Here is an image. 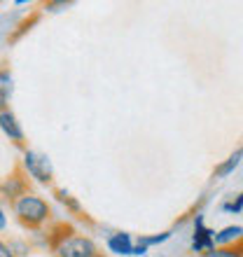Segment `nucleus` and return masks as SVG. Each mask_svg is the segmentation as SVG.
Returning <instances> with one entry per match:
<instances>
[{
    "label": "nucleus",
    "instance_id": "obj_1",
    "mask_svg": "<svg viewBox=\"0 0 243 257\" xmlns=\"http://www.w3.org/2000/svg\"><path fill=\"white\" fill-rule=\"evenodd\" d=\"M14 213L19 215L21 222L31 224V227H38L49 217V206L45 199L35 194H21L14 203Z\"/></svg>",
    "mask_w": 243,
    "mask_h": 257
},
{
    "label": "nucleus",
    "instance_id": "obj_2",
    "mask_svg": "<svg viewBox=\"0 0 243 257\" xmlns=\"http://www.w3.org/2000/svg\"><path fill=\"white\" fill-rule=\"evenodd\" d=\"M96 245L87 236H66L56 245V257H96Z\"/></svg>",
    "mask_w": 243,
    "mask_h": 257
},
{
    "label": "nucleus",
    "instance_id": "obj_3",
    "mask_svg": "<svg viewBox=\"0 0 243 257\" xmlns=\"http://www.w3.org/2000/svg\"><path fill=\"white\" fill-rule=\"evenodd\" d=\"M24 166L31 173V178H35L38 183H49L52 176H54V169H52V162H49L47 155H40V152H33L28 150L24 155Z\"/></svg>",
    "mask_w": 243,
    "mask_h": 257
},
{
    "label": "nucleus",
    "instance_id": "obj_4",
    "mask_svg": "<svg viewBox=\"0 0 243 257\" xmlns=\"http://www.w3.org/2000/svg\"><path fill=\"white\" fill-rule=\"evenodd\" d=\"M213 234L215 231L208 229L206 224H203V215H196L194 217V236H192V250L194 252H210L215 248V241H213Z\"/></svg>",
    "mask_w": 243,
    "mask_h": 257
},
{
    "label": "nucleus",
    "instance_id": "obj_5",
    "mask_svg": "<svg viewBox=\"0 0 243 257\" xmlns=\"http://www.w3.org/2000/svg\"><path fill=\"white\" fill-rule=\"evenodd\" d=\"M108 250L115 252V255H122V257H131L134 255V238H131V234H127V231L112 234V236L108 238Z\"/></svg>",
    "mask_w": 243,
    "mask_h": 257
},
{
    "label": "nucleus",
    "instance_id": "obj_6",
    "mask_svg": "<svg viewBox=\"0 0 243 257\" xmlns=\"http://www.w3.org/2000/svg\"><path fill=\"white\" fill-rule=\"evenodd\" d=\"M0 128H3V134H5L10 141H14V143L24 141V128L17 122L14 112H10V110H3V112H0Z\"/></svg>",
    "mask_w": 243,
    "mask_h": 257
},
{
    "label": "nucleus",
    "instance_id": "obj_7",
    "mask_svg": "<svg viewBox=\"0 0 243 257\" xmlns=\"http://www.w3.org/2000/svg\"><path fill=\"white\" fill-rule=\"evenodd\" d=\"M213 241H215V245H220V248H229L231 243L243 241V227H238V224H229V227L215 231V234H213Z\"/></svg>",
    "mask_w": 243,
    "mask_h": 257
},
{
    "label": "nucleus",
    "instance_id": "obj_8",
    "mask_svg": "<svg viewBox=\"0 0 243 257\" xmlns=\"http://www.w3.org/2000/svg\"><path fill=\"white\" fill-rule=\"evenodd\" d=\"M14 91V80L12 73L7 68H0V112L5 110V103L10 101V96Z\"/></svg>",
    "mask_w": 243,
    "mask_h": 257
},
{
    "label": "nucleus",
    "instance_id": "obj_9",
    "mask_svg": "<svg viewBox=\"0 0 243 257\" xmlns=\"http://www.w3.org/2000/svg\"><path fill=\"white\" fill-rule=\"evenodd\" d=\"M241 159H243V148H238L234 155H229V157H227V159H224V162L215 169V178H227L229 173H234V169H236L238 164H241Z\"/></svg>",
    "mask_w": 243,
    "mask_h": 257
},
{
    "label": "nucleus",
    "instance_id": "obj_10",
    "mask_svg": "<svg viewBox=\"0 0 243 257\" xmlns=\"http://www.w3.org/2000/svg\"><path fill=\"white\" fill-rule=\"evenodd\" d=\"M171 238V231H162V234H155V236H141L138 241H136V245H143V248H152V245H159L164 243V241H169Z\"/></svg>",
    "mask_w": 243,
    "mask_h": 257
},
{
    "label": "nucleus",
    "instance_id": "obj_11",
    "mask_svg": "<svg viewBox=\"0 0 243 257\" xmlns=\"http://www.w3.org/2000/svg\"><path fill=\"white\" fill-rule=\"evenodd\" d=\"M203 257H243V248H213L210 252H206Z\"/></svg>",
    "mask_w": 243,
    "mask_h": 257
},
{
    "label": "nucleus",
    "instance_id": "obj_12",
    "mask_svg": "<svg viewBox=\"0 0 243 257\" xmlns=\"http://www.w3.org/2000/svg\"><path fill=\"white\" fill-rule=\"evenodd\" d=\"M222 210H224V213H241V210H243V192H241V194H238V199H236V201L224 203V206H222Z\"/></svg>",
    "mask_w": 243,
    "mask_h": 257
},
{
    "label": "nucleus",
    "instance_id": "obj_13",
    "mask_svg": "<svg viewBox=\"0 0 243 257\" xmlns=\"http://www.w3.org/2000/svg\"><path fill=\"white\" fill-rule=\"evenodd\" d=\"M3 190H5V194L17 196V192H21V183L17 180V178H12V183H5V185H3Z\"/></svg>",
    "mask_w": 243,
    "mask_h": 257
},
{
    "label": "nucleus",
    "instance_id": "obj_14",
    "mask_svg": "<svg viewBox=\"0 0 243 257\" xmlns=\"http://www.w3.org/2000/svg\"><path fill=\"white\" fill-rule=\"evenodd\" d=\"M59 199H61V201H63V203H68V206H70V208H73V210H80V203L75 201V199H73V196H70V194H68L66 190H59Z\"/></svg>",
    "mask_w": 243,
    "mask_h": 257
},
{
    "label": "nucleus",
    "instance_id": "obj_15",
    "mask_svg": "<svg viewBox=\"0 0 243 257\" xmlns=\"http://www.w3.org/2000/svg\"><path fill=\"white\" fill-rule=\"evenodd\" d=\"M10 250H12V252H17V255H19V257H24V255H26V245H24V243H12V245H10Z\"/></svg>",
    "mask_w": 243,
    "mask_h": 257
},
{
    "label": "nucleus",
    "instance_id": "obj_16",
    "mask_svg": "<svg viewBox=\"0 0 243 257\" xmlns=\"http://www.w3.org/2000/svg\"><path fill=\"white\" fill-rule=\"evenodd\" d=\"M0 257H17V255H14V252L10 250V245L0 241Z\"/></svg>",
    "mask_w": 243,
    "mask_h": 257
},
{
    "label": "nucleus",
    "instance_id": "obj_17",
    "mask_svg": "<svg viewBox=\"0 0 243 257\" xmlns=\"http://www.w3.org/2000/svg\"><path fill=\"white\" fill-rule=\"evenodd\" d=\"M5 227H7V215L3 213V208H0V231L5 229Z\"/></svg>",
    "mask_w": 243,
    "mask_h": 257
},
{
    "label": "nucleus",
    "instance_id": "obj_18",
    "mask_svg": "<svg viewBox=\"0 0 243 257\" xmlns=\"http://www.w3.org/2000/svg\"><path fill=\"white\" fill-rule=\"evenodd\" d=\"M96 257H101V255H96Z\"/></svg>",
    "mask_w": 243,
    "mask_h": 257
}]
</instances>
